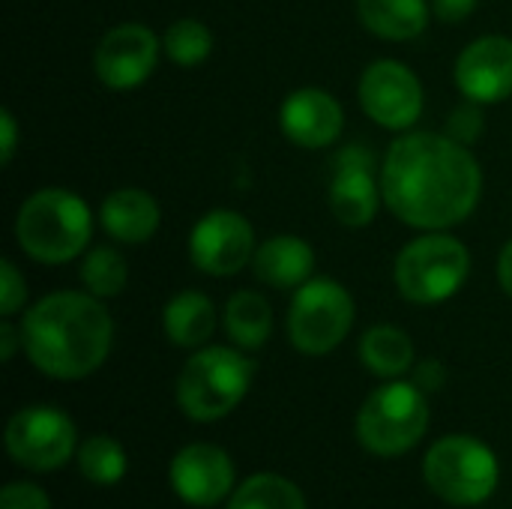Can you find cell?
<instances>
[{
    "instance_id": "12",
    "label": "cell",
    "mask_w": 512,
    "mask_h": 509,
    "mask_svg": "<svg viewBox=\"0 0 512 509\" xmlns=\"http://www.w3.org/2000/svg\"><path fill=\"white\" fill-rule=\"evenodd\" d=\"M255 228L252 222L228 207L204 213L189 234V261L204 276L228 279L243 267H252L255 258Z\"/></svg>"
},
{
    "instance_id": "15",
    "label": "cell",
    "mask_w": 512,
    "mask_h": 509,
    "mask_svg": "<svg viewBox=\"0 0 512 509\" xmlns=\"http://www.w3.org/2000/svg\"><path fill=\"white\" fill-rule=\"evenodd\" d=\"M453 81L459 93L480 105H498L512 96V39L501 33L480 36L456 57Z\"/></svg>"
},
{
    "instance_id": "17",
    "label": "cell",
    "mask_w": 512,
    "mask_h": 509,
    "mask_svg": "<svg viewBox=\"0 0 512 509\" xmlns=\"http://www.w3.org/2000/svg\"><path fill=\"white\" fill-rule=\"evenodd\" d=\"M162 222L159 201L135 186L114 189L102 198L99 204V225L102 231L123 246H141L147 243Z\"/></svg>"
},
{
    "instance_id": "28",
    "label": "cell",
    "mask_w": 512,
    "mask_h": 509,
    "mask_svg": "<svg viewBox=\"0 0 512 509\" xmlns=\"http://www.w3.org/2000/svg\"><path fill=\"white\" fill-rule=\"evenodd\" d=\"M24 303H27V282H24L21 270L9 258H3L0 261V312H3V318L18 315L24 309Z\"/></svg>"
},
{
    "instance_id": "2",
    "label": "cell",
    "mask_w": 512,
    "mask_h": 509,
    "mask_svg": "<svg viewBox=\"0 0 512 509\" xmlns=\"http://www.w3.org/2000/svg\"><path fill=\"white\" fill-rule=\"evenodd\" d=\"M21 351L51 381H84L111 354L114 321L90 291H51L21 315Z\"/></svg>"
},
{
    "instance_id": "22",
    "label": "cell",
    "mask_w": 512,
    "mask_h": 509,
    "mask_svg": "<svg viewBox=\"0 0 512 509\" xmlns=\"http://www.w3.org/2000/svg\"><path fill=\"white\" fill-rule=\"evenodd\" d=\"M222 324L228 339L243 351H258L273 336V309L258 291H234L222 309Z\"/></svg>"
},
{
    "instance_id": "32",
    "label": "cell",
    "mask_w": 512,
    "mask_h": 509,
    "mask_svg": "<svg viewBox=\"0 0 512 509\" xmlns=\"http://www.w3.org/2000/svg\"><path fill=\"white\" fill-rule=\"evenodd\" d=\"M474 9H477V0H432V12L444 24L465 21Z\"/></svg>"
},
{
    "instance_id": "16",
    "label": "cell",
    "mask_w": 512,
    "mask_h": 509,
    "mask_svg": "<svg viewBox=\"0 0 512 509\" xmlns=\"http://www.w3.org/2000/svg\"><path fill=\"white\" fill-rule=\"evenodd\" d=\"M282 135L303 150L333 147L345 129V111L339 99L321 87H300L279 105Z\"/></svg>"
},
{
    "instance_id": "4",
    "label": "cell",
    "mask_w": 512,
    "mask_h": 509,
    "mask_svg": "<svg viewBox=\"0 0 512 509\" xmlns=\"http://www.w3.org/2000/svg\"><path fill=\"white\" fill-rule=\"evenodd\" d=\"M252 381L255 363L243 348L204 345L192 351L177 375V405L195 423H216L246 399Z\"/></svg>"
},
{
    "instance_id": "31",
    "label": "cell",
    "mask_w": 512,
    "mask_h": 509,
    "mask_svg": "<svg viewBox=\"0 0 512 509\" xmlns=\"http://www.w3.org/2000/svg\"><path fill=\"white\" fill-rule=\"evenodd\" d=\"M18 150V123L9 108L0 111V162L9 165Z\"/></svg>"
},
{
    "instance_id": "7",
    "label": "cell",
    "mask_w": 512,
    "mask_h": 509,
    "mask_svg": "<svg viewBox=\"0 0 512 509\" xmlns=\"http://www.w3.org/2000/svg\"><path fill=\"white\" fill-rule=\"evenodd\" d=\"M423 480L450 507L486 504L498 483L501 465L495 450L474 435H444L423 456Z\"/></svg>"
},
{
    "instance_id": "8",
    "label": "cell",
    "mask_w": 512,
    "mask_h": 509,
    "mask_svg": "<svg viewBox=\"0 0 512 509\" xmlns=\"http://www.w3.org/2000/svg\"><path fill=\"white\" fill-rule=\"evenodd\" d=\"M357 318L351 291L327 276H312L300 285L288 306V339L306 357H327L336 351Z\"/></svg>"
},
{
    "instance_id": "19",
    "label": "cell",
    "mask_w": 512,
    "mask_h": 509,
    "mask_svg": "<svg viewBox=\"0 0 512 509\" xmlns=\"http://www.w3.org/2000/svg\"><path fill=\"white\" fill-rule=\"evenodd\" d=\"M216 303L204 291H177L162 309V333L171 345L198 351L216 333Z\"/></svg>"
},
{
    "instance_id": "33",
    "label": "cell",
    "mask_w": 512,
    "mask_h": 509,
    "mask_svg": "<svg viewBox=\"0 0 512 509\" xmlns=\"http://www.w3.org/2000/svg\"><path fill=\"white\" fill-rule=\"evenodd\" d=\"M15 351H21V327H15L9 318H3V324H0V360L9 363L15 357Z\"/></svg>"
},
{
    "instance_id": "13",
    "label": "cell",
    "mask_w": 512,
    "mask_h": 509,
    "mask_svg": "<svg viewBox=\"0 0 512 509\" xmlns=\"http://www.w3.org/2000/svg\"><path fill=\"white\" fill-rule=\"evenodd\" d=\"M162 36L147 24L126 21L111 27L93 51V72L108 90H135L159 66Z\"/></svg>"
},
{
    "instance_id": "3",
    "label": "cell",
    "mask_w": 512,
    "mask_h": 509,
    "mask_svg": "<svg viewBox=\"0 0 512 509\" xmlns=\"http://www.w3.org/2000/svg\"><path fill=\"white\" fill-rule=\"evenodd\" d=\"M90 240L93 210L72 189H36L15 213V243L36 264H69L90 249Z\"/></svg>"
},
{
    "instance_id": "30",
    "label": "cell",
    "mask_w": 512,
    "mask_h": 509,
    "mask_svg": "<svg viewBox=\"0 0 512 509\" xmlns=\"http://www.w3.org/2000/svg\"><path fill=\"white\" fill-rule=\"evenodd\" d=\"M411 381L423 390V393H438L447 384V366L441 360H420L411 369Z\"/></svg>"
},
{
    "instance_id": "21",
    "label": "cell",
    "mask_w": 512,
    "mask_h": 509,
    "mask_svg": "<svg viewBox=\"0 0 512 509\" xmlns=\"http://www.w3.org/2000/svg\"><path fill=\"white\" fill-rule=\"evenodd\" d=\"M360 363L381 381H396L414 369V342L396 324H375L360 336Z\"/></svg>"
},
{
    "instance_id": "26",
    "label": "cell",
    "mask_w": 512,
    "mask_h": 509,
    "mask_svg": "<svg viewBox=\"0 0 512 509\" xmlns=\"http://www.w3.org/2000/svg\"><path fill=\"white\" fill-rule=\"evenodd\" d=\"M213 51V33L198 18H177L162 33V54L177 66H198Z\"/></svg>"
},
{
    "instance_id": "14",
    "label": "cell",
    "mask_w": 512,
    "mask_h": 509,
    "mask_svg": "<svg viewBox=\"0 0 512 509\" xmlns=\"http://www.w3.org/2000/svg\"><path fill=\"white\" fill-rule=\"evenodd\" d=\"M168 480L174 495L195 509H210L222 504L237 489V471L231 456L207 441L186 444L174 453Z\"/></svg>"
},
{
    "instance_id": "18",
    "label": "cell",
    "mask_w": 512,
    "mask_h": 509,
    "mask_svg": "<svg viewBox=\"0 0 512 509\" xmlns=\"http://www.w3.org/2000/svg\"><path fill=\"white\" fill-rule=\"evenodd\" d=\"M252 273L267 288L297 291L315 273V249L297 234H273L264 243H258Z\"/></svg>"
},
{
    "instance_id": "27",
    "label": "cell",
    "mask_w": 512,
    "mask_h": 509,
    "mask_svg": "<svg viewBox=\"0 0 512 509\" xmlns=\"http://www.w3.org/2000/svg\"><path fill=\"white\" fill-rule=\"evenodd\" d=\"M483 129H486L483 105L465 99L462 105H456V108L447 114V129H444V132H447L453 141H459V144H465V147H474V144L480 141Z\"/></svg>"
},
{
    "instance_id": "25",
    "label": "cell",
    "mask_w": 512,
    "mask_h": 509,
    "mask_svg": "<svg viewBox=\"0 0 512 509\" xmlns=\"http://www.w3.org/2000/svg\"><path fill=\"white\" fill-rule=\"evenodd\" d=\"M78 276H81L84 291H90L99 300H111V297L123 294L129 270H126V258L120 255V249L99 243L84 252Z\"/></svg>"
},
{
    "instance_id": "29",
    "label": "cell",
    "mask_w": 512,
    "mask_h": 509,
    "mask_svg": "<svg viewBox=\"0 0 512 509\" xmlns=\"http://www.w3.org/2000/svg\"><path fill=\"white\" fill-rule=\"evenodd\" d=\"M0 509H51V498L45 495L42 486L27 483V480H15V483L3 486Z\"/></svg>"
},
{
    "instance_id": "11",
    "label": "cell",
    "mask_w": 512,
    "mask_h": 509,
    "mask_svg": "<svg viewBox=\"0 0 512 509\" xmlns=\"http://www.w3.org/2000/svg\"><path fill=\"white\" fill-rule=\"evenodd\" d=\"M333 177H330V210L345 228H369L378 219L384 204L381 195V174L378 156L369 144L351 141L336 150L333 156Z\"/></svg>"
},
{
    "instance_id": "34",
    "label": "cell",
    "mask_w": 512,
    "mask_h": 509,
    "mask_svg": "<svg viewBox=\"0 0 512 509\" xmlns=\"http://www.w3.org/2000/svg\"><path fill=\"white\" fill-rule=\"evenodd\" d=\"M498 285H501V291L512 300V240L501 249V255H498Z\"/></svg>"
},
{
    "instance_id": "20",
    "label": "cell",
    "mask_w": 512,
    "mask_h": 509,
    "mask_svg": "<svg viewBox=\"0 0 512 509\" xmlns=\"http://www.w3.org/2000/svg\"><path fill=\"white\" fill-rule=\"evenodd\" d=\"M432 15L429 0H357L360 24L387 42H411L426 33Z\"/></svg>"
},
{
    "instance_id": "5",
    "label": "cell",
    "mask_w": 512,
    "mask_h": 509,
    "mask_svg": "<svg viewBox=\"0 0 512 509\" xmlns=\"http://www.w3.org/2000/svg\"><path fill=\"white\" fill-rule=\"evenodd\" d=\"M429 393L414 381H384L360 405L354 435L360 447L378 459H399L411 453L429 432Z\"/></svg>"
},
{
    "instance_id": "6",
    "label": "cell",
    "mask_w": 512,
    "mask_h": 509,
    "mask_svg": "<svg viewBox=\"0 0 512 509\" xmlns=\"http://www.w3.org/2000/svg\"><path fill=\"white\" fill-rule=\"evenodd\" d=\"M468 276L471 252L447 231H423L399 249L393 264L396 291L414 306H441L453 300Z\"/></svg>"
},
{
    "instance_id": "24",
    "label": "cell",
    "mask_w": 512,
    "mask_h": 509,
    "mask_svg": "<svg viewBox=\"0 0 512 509\" xmlns=\"http://www.w3.org/2000/svg\"><path fill=\"white\" fill-rule=\"evenodd\" d=\"M75 462L81 477L93 486H117L129 471L126 450L111 435H90L87 441H81Z\"/></svg>"
},
{
    "instance_id": "10",
    "label": "cell",
    "mask_w": 512,
    "mask_h": 509,
    "mask_svg": "<svg viewBox=\"0 0 512 509\" xmlns=\"http://www.w3.org/2000/svg\"><path fill=\"white\" fill-rule=\"evenodd\" d=\"M360 108L387 132H411L426 108V93L417 72L402 60H375L363 69L357 84Z\"/></svg>"
},
{
    "instance_id": "1",
    "label": "cell",
    "mask_w": 512,
    "mask_h": 509,
    "mask_svg": "<svg viewBox=\"0 0 512 509\" xmlns=\"http://www.w3.org/2000/svg\"><path fill=\"white\" fill-rule=\"evenodd\" d=\"M384 207L408 228L450 231L471 219L483 195V168L471 147L447 132H402L381 165Z\"/></svg>"
},
{
    "instance_id": "9",
    "label": "cell",
    "mask_w": 512,
    "mask_h": 509,
    "mask_svg": "<svg viewBox=\"0 0 512 509\" xmlns=\"http://www.w3.org/2000/svg\"><path fill=\"white\" fill-rule=\"evenodd\" d=\"M9 459L33 474H54L78 453V429L72 417L51 405L18 408L6 423Z\"/></svg>"
},
{
    "instance_id": "23",
    "label": "cell",
    "mask_w": 512,
    "mask_h": 509,
    "mask_svg": "<svg viewBox=\"0 0 512 509\" xmlns=\"http://www.w3.org/2000/svg\"><path fill=\"white\" fill-rule=\"evenodd\" d=\"M228 509H309V504L297 483L282 474L261 471L246 477L234 489V495L228 498Z\"/></svg>"
}]
</instances>
